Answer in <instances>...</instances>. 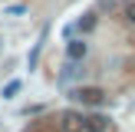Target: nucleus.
Wrapping results in <instances>:
<instances>
[{
    "mask_svg": "<svg viewBox=\"0 0 135 132\" xmlns=\"http://www.w3.org/2000/svg\"><path fill=\"white\" fill-rule=\"evenodd\" d=\"M56 129L59 132H86V116H79L76 109H66V112H59Z\"/></svg>",
    "mask_w": 135,
    "mask_h": 132,
    "instance_id": "nucleus-1",
    "label": "nucleus"
},
{
    "mask_svg": "<svg viewBox=\"0 0 135 132\" xmlns=\"http://www.w3.org/2000/svg\"><path fill=\"white\" fill-rule=\"evenodd\" d=\"M73 99L89 102V106H102L105 102V92L99 89V86H79V89H73Z\"/></svg>",
    "mask_w": 135,
    "mask_h": 132,
    "instance_id": "nucleus-2",
    "label": "nucleus"
},
{
    "mask_svg": "<svg viewBox=\"0 0 135 132\" xmlns=\"http://www.w3.org/2000/svg\"><path fill=\"white\" fill-rule=\"evenodd\" d=\"M105 129H109V116H102V112L86 116V132H105Z\"/></svg>",
    "mask_w": 135,
    "mask_h": 132,
    "instance_id": "nucleus-3",
    "label": "nucleus"
},
{
    "mask_svg": "<svg viewBox=\"0 0 135 132\" xmlns=\"http://www.w3.org/2000/svg\"><path fill=\"white\" fill-rule=\"evenodd\" d=\"M66 56L69 59H83L86 56V43L83 40H69V43H66Z\"/></svg>",
    "mask_w": 135,
    "mask_h": 132,
    "instance_id": "nucleus-4",
    "label": "nucleus"
},
{
    "mask_svg": "<svg viewBox=\"0 0 135 132\" xmlns=\"http://www.w3.org/2000/svg\"><path fill=\"white\" fill-rule=\"evenodd\" d=\"M26 132H59V129H56V122L40 119V122H30V125H26Z\"/></svg>",
    "mask_w": 135,
    "mask_h": 132,
    "instance_id": "nucleus-5",
    "label": "nucleus"
},
{
    "mask_svg": "<svg viewBox=\"0 0 135 132\" xmlns=\"http://www.w3.org/2000/svg\"><path fill=\"white\" fill-rule=\"evenodd\" d=\"M17 92H20V79H10V83L3 86V99H13Z\"/></svg>",
    "mask_w": 135,
    "mask_h": 132,
    "instance_id": "nucleus-6",
    "label": "nucleus"
},
{
    "mask_svg": "<svg viewBox=\"0 0 135 132\" xmlns=\"http://www.w3.org/2000/svg\"><path fill=\"white\" fill-rule=\"evenodd\" d=\"M92 26H96V13H86V17L79 20V30H83V33H89Z\"/></svg>",
    "mask_w": 135,
    "mask_h": 132,
    "instance_id": "nucleus-7",
    "label": "nucleus"
},
{
    "mask_svg": "<svg viewBox=\"0 0 135 132\" xmlns=\"http://www.w3.org/2000/svg\"><path fill=\"white\" fill-rule=\"evenodd\" d=\"M125 13H129V20L135 23V3H129V7H125Z\"/></svg>",
    "mask_w": 135,
    "mask_h": 132,
    "instance_id": "nucleus-8",
    "label": "nucleus"
}]
</instances>
